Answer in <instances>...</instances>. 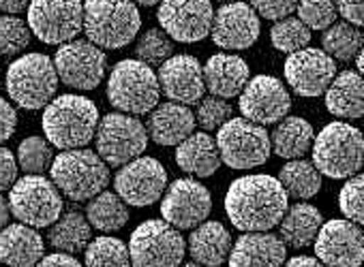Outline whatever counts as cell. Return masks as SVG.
<instances>
[{
    "label": "cell",
    "mask_w": 364,
    "mask_h": 267,
    "mask_svg": "<svg viewBox=\"0 0 364 267\" xmlns=\"http://www.w3.org/2000/svg\"><path fill=\"white\" fill-rule=\"evenodd\" d=\"M178 267H204V265H200V263H196V261H189V263H180Z\"/></svg>",
    "instance_id": "f5cc1de1"
},
{
    "label": "cell",
    "mask_w": 364,
    "mask_h": 267,
    "mask_svg": "<svg viewBox=\"0 0 364 267\" xmlns=\"http://www.w3.org/2000/svg\"><path fill=\"white\" fill-rule=\"evenodd\" d=\"M159 88L171 101L180 105H196L204 99V73L196 56L178 54L167 58L159 69Z\"/></svg>",
    "instance_id": "ffe728a7"
},
{
    "label": "cell",
    "mask_w": 364,
    "mask_h": 267,
    "mask_svg": "<svg viewBox=\"0 0 364 267\" xmlns=\"http://www.w3.org/2000/svg\"><path fill=\"white\" fill-rule=\"evenodd\" d=\"M16 129H18V114L9 101L0 97V143L11 139Z\"/></svg>",
    "instance_id": "f6af8a7d"
},
{
    "label": "cell",
    "mask_w": 364,
    "mask_h": 267,
    "mask_svg": "<svg viewBox=\"0 0 364 267\" xmlns=\"http://www.w3.org/2000/svg\"><path fill=\"white\" fill-rule=\"evenodd\" d=\"M298 7V0H251V9L266 20H283L291 16Z\"/></svg>",
    "instance_id": "7bdbcfd3"
},
{
    "label": "cell",
    "mask_w": 364,
    "mask_h": 267,
    "mask_svg": "<svg viewBox=\"0 0 364 267\" xmlns=\"http://www.w3.org/2000/svg\"><path fill=\"white\" fill-rule=\"evenodd\" d=\"M230 267H281L287 246L270 231L242 233L230 250Z\"/></svg>",
    "instance_id": "7402d4cb"
},
{
    "label": "cell",
    "mask_w": 364,
    "mask_h": 267,
    "mask_svg": "<svg viewBox=\"0 0 364 267\" xmlns=\"http://www.w3.org/2000/svg\"><path fill=\"white\" fill-rule=\"evenodd\" d=\"M43 135L58 150H77L92 141L99 109L97 105L80 94H60L46 105L43 111Z\"/></svg>",
    "instance_id": "7a4b0ae2"
},
{
    "label": "cell",
    "mask_w": 364,
    "mask_h": 267,
    "mask_svg": "<svg viewBox=\"0 0 364 267\" xmlns=\"http://www.w3.org/2000/svg\"><path fill=\"white\" fill-rule=\"evenodd\" d=\"M178 167L196 178H210L221 167L217 141L208 133H191L176 148Z\"/></svg>",
    "instance_id": "4316f807"
},
{
    "label": "cell",
    "mask_w": 364,
    "mask_h": 267,
    "mask_svg": "<svg viewBox=\"0 0 364 267\" xmlns=\"http://www.w3.org/2000/svg\"><path fill=\"white\" fill-rule=\"evenodd\" d=\"M54 186L71 201H90L109 184V169L92 150H65L52 165Z\"/></svg>",
    "instance_id": "5b68a950"
},
{
    "label": "cell",
    "mask_w": 364,
    "mask_h": 267,
    "mask_svg": "<svg viewBox=\"0 0 364 267\" xmlns=\"http://www.w3.org/2000/svg\"><path fill=\"white\" fill-rule=\"evenodd\" d=\"M116 195L135 207H148L161 199L167 188V171L165 167L150 156H137L131 163L122 165V169L114 178Z\"/></svg>",
    "instance_id": "2e32d148"
},
{
    "label": "cell",
    "mask_w": 364,
    "mask_h": 267,
    "mask_svg": "<svg viewBox=\"0 0 364 267\" xmlns=\"http://www.w3.org/2000/svg\"><path fill=\"white\" fill-rule=\"evenodd\" d=\"M232 116H234V107L225 99H219V97L210 94V97L200 101L196 122L204 131H219Z\"/></svg>",
    "instance_id": "60d3db41"
},
{
    "label": "cell",
    "mask_w": 364,
    "mask_h": 267,
    "mask_svg": "<svg viewBox=\"0 0 364 267\" xmlns=\"http://www.w3.org/2000/svg\"><path fill=\"white\" fill-rule=\"evenodd\" d=\"M52 62L58 80L75 90H95L103 82L107 69L105 52L82 39L63 43Z\"/></svg>",
    "instance_id": "4fadbf2b"
},
{
    "label": "cell",
    "mask_w": 364,
    "mask_h": 267,
    "mask_svg": "<svg viewBox=\"0 0 364 267\" xmlns=\"http://www.w3.org/2000/svg\"><path fill=\"white\" fill-rule=\"evenodd\" d=\"M313 126L298 116H289L279 120L277 129L270 133V152L281 158L294 160L302 158L313 143Z\"/></svg>",
    "instance_id": "f546056e"
},
{
    "label": "cell",
    "mask_w": 364,
    "mask_h": 267,
    "mask_svg": "<svg viewBox=\"0 0 364 267\" xmlns=\"http://www.w3.org/2000/svg\"><path fill=\"white\" fill-rule=\"evenodd\" d=\"M35 267H84V265L73 254L54 252V254H43V258Z\"/></svg>",
    "instance_id": "7dc6e473"
},
{
    "label": "cell",
    "mask_w": 364,
    "mask_h": 267,
    "mask_svg": "<svg viewBox=\"0 0 364 267\" xmlns=\"http://www.w3.org/2000/svg\"><path fill=\"white\" fill-rule=\"evenodd\" d=\"M133 5H141V7H154V5H159L161 0H131Z\"/></svg>",
    "instance_id": "816d5d0a"
},
{
    "label": "cell",
    "mask_w": 364,
    "mask_h": 267,
    "mask_svg": "<svg viewBox=\"0 0 364 267\" xmlns=\"http://www.w3.org/2000/svg\"><path fill=\"white\" fill-rule=\"evenodd\" d=\"M213 209L210 190L193 178H180L165 188L161 199V216L178 231L196 229L208 220Z\"/></svg>",
    "instance_id": "5bb4252c"
},
{
    "label": "cell",
    "mask_w": 364,
    "mask_h": 267,
    "mask_svg": "<svg viewBox=\"0 0 364 267\" xmlns=\"http://www.w3.org/2000/svg\"><path fill=\"white\" fill-rule=\"evenodd\" d=\"M202 73H204V86L210 90L213 97L219 99L238 97L251 77L249 65L234 54L210 56L206 67H202Z\"/></svg>",
    "instance_id": "d4e9b609"
},
{
    "label": "cell",
    "mask_w": 364,
    "mask_h": 267,
    "mask_svg": "<svg viewBox=\"0 0 364 267\" xmlns=\"http://www.w3.org/2000/svg\"><path fill=\"white\" fill-rule=\"evenodd\" d=\"M185 252V237L165 220H144L129 239L131 267H178Z\"/></svg>",
    "instance_id": "ba28073f"
},
{
    "label": "cell",
    "mask_w": 364,
    "mask_h": 267,
    "mask_svg": "<svg viewBox=\"0 0 364 267\" xmlns=\"http://www.w3.org/2000/svg\"><path fill=\"white\" fill-rule=\"evenodd\" d=\"M298 20L309 31H326L338 18L334 0H298Z\"/></svg>",
    "instance_id": "ab89813d"
},
{
    "label": "cell",
    "mask_w": 364,
    "mask_h": 267,
    "mask_svg": "<svg viewBox=\"0 0 364 267\" xmlns=\"http://www.w3.org/2000/svg\"><path fill=\"white\" fill-rule=\"evenodd\" d=\"M219 3H236V0H219Z\"/></svg>",
    "instance_id": "db71d44e"
},
{
    "label": "cell",
    "mask_w": 364,
    "mask_h": 267,
    "mask_svg": "<svg viewBox=\"0 0 364 267\" xmlns=\"http://www.w3.org/2000/svg\"><path fill=\"white\" fill-rule=\"evenodd\" d=\"M213 41L221 50H247L259 37V16L247 3H225L219 11H215Z\"/></svg>",
    "instance_id": "44dd1931"
},
{
    "label": "cell",
    "mask_w": 364,
    "mask_h": 267,
    "mask_svg": "<svg viewBox=\"0 0 364 267\" xmlns=\"http://www.w3.org/2000/svg\"><path fill=\"white\" fill-rule=\"evenodd\" d=\"M270 41L274 50L283 54H294L298 50H304L311 41V31L294 16H287L283 20H277V24L270 31Z\"/></svg>",
    "instance_id": "8d00e7d4"
},
{
    "label": "cell",
    "mask_w": 364,
    "mask_h": 267,
    "mask_svg": "<svg viewBox=\"0 0 364 267\" xmlns=\"http://www.w3.org/2000/svg\"><path fill=\"white\" fill-rule=\"evenodd\" d=\"M58 90L54 62L46 54H24L7 69V94L18 107L35 111L46 107Z\"/></svg>",
    "instance_id": "52a82bcc"
},
{
    "label": "cell",
    "mask_w": 364,
    "mask_h": 267,
    "mask_svg": "<svg viewBox=\"0 0 364 267\" xmlns=\"http://www.w3.org/2000/svg\"><path fill=\"white\" fill-rule=\"evenodd\" d=\"M97 154L107 167H122L141 156L148 146V131L141 120L129 114H107L95 131Z\"/></svg>",
    "instance_id": "9c48e42d"
},
{
    "label": "cell",
    "mask_w": 364,
    "mask_h": 267,
    "mask_svg": "<svg viewBox=\"0 0 364 267\" xmlns=\"http://www.w3.org/2000/svg\"><path fill=\"white\" fill-rule=\"evenodd\" d=\"M48 239L58 252L77 254L92 239V227L80 209H69L52 224Z\"/></svg>",
    "instance_id": "4dcf8cb0"
},
{
    "label": "cell",
    "mask_w": 364,
    "mask_h": 267,
    "mask_svg": "<svg viewBox=\"0 0 364 267\" xmlns=\"http://www.w3.org/2000/svg\"><path fill=\"white\" fill-rule=\"evenodd\" d=\"M159 80L148 65L127 58L112 69L107 82V99L122 114H150L159 105Z\"/></svg>",
    "instance_id": "8992f818"
},
{
    "label": "cell",
    "mask_w": 364,
    "mask_h": 267,
    "mask_svg": "<svg viewBox=\"0 0 364 267\" xmlns=\"http://www.w3.org/2000/svg\"><path fill=\"white\" fill-rule=\"evenodd\" d=\"M336 13L345 18V22L353 24V26H362L364 22V13H362V0H334Z\"/></svg>",
    "instance_id": "bcb514c9"
},
{
    "label": "cell",
    "mask_w": 364,
    "mask_h": 267,
    "mask_svg": "<svg viewBox=\"0 0 364 267\" xmlns=\"http://www.w3.org/2000/svg\"><path fill=\"white\" fill-rule=\"evenodd\" d=\"M86 220L90 227L103 231V233H116L129 222V209L127 203L109 190H101L90 199L86 205Z\"/></svg>",
    "instance_id": "1f68e13d"
},
{
    "label": "cell",
    "mask_w": 364,
    "mask_h": 267,
    "mask_svg": "<svg viewBox=\"0 0 364 267\" xmlns=\"http://www.w3.org/2000/svg\"><path fill=\"white\" fill-rule=\"evenodd\" d=\"M281 267H326V265H321L317 258H313V256H294V258H289L287 263H283Z\"/></svg>",
    "instance_id": "681fc988"
},
{
    "label": "cell",
    "mask_w": 364,
    "mask_h": 267,
    "mask_svg": "<svg viewBox=\"0 0 364 267\" xmlns=\"http://www.w3.org/2000/svg\"><path fill=\"white\" fill-rule=\"evenodd\" d=\"M326 107L332 116L345 120H360L364 114V90L362 77L355 71H343L334 75L326 88Z\"/></svg>",
    "instance_id": "83f0119b"
},
{
    "label": "cell",
    "mask_w": 364,
    "mask_h": 267,
    "mask_svg": "<svg viewBox=\"0 0 364 267\" xmlns=\"http://www.w3.org/2000/svg\"><path fill=\"white\" fill-rule=\"evenodd\" d=\"M28 5H31V0H0V11L14 16V13H22L24 9H28Z\"/></svg>",
    "instance_id": "c3c4849f"
},
{
    "label": "cell",
    "mask_w": 364,
    "mask_h": 267,
    "mask_svg": "<svg viewBox=\"0 0 364 267\" xmlns=\"http://www.w3.org/2000/svg\"><path fill=\"white\" fill-rule=\"evenodd\" d=\"M31 43V28L16 16L0 18V56H18Z\"/></svg>",
    "instance_id": "f35d334b"
},
{
    "label": "cell",
    "mask_w": 364,
    "mask_h": 267,
    "mask_svg": "<svg viewBox=\"0 0 364 267\" xmlns=\"http://www.w3.org/2000/svg\"><path fill=\"white\" fill-rule=\"evenodd\" d=\"M171 54H173V43L161 28L146 31L135 45L137 60L148 67H161L167 58H171Z\"/></svg>",
    "instance_id": "74e56055"
},
{
    "label": "cell",
    "mask_w": 364,
    "mask_h": 267,
    "mask_svg": "<svg viewBox=\"0 0 364 267\" xmlns=\"http://www.w3.org/2000/svg\"><path fill=\"white\" fill-rule=\"evenodd\" d=\"M16 160L28 175H43L46 171H50V165L54 160L52 143L39 135L26 137L18 146V158Z\"/></svg>",
    "instance_id": "d590c367"
},
{
    "label": "cell",
    "mask_w": 364,
    "mask_h": 267,
    "mask_svg": "<svg viewBox=\"0 0 364 267\" xmlns=\"http://www.w3.org/2000/svg\"><path fill=\"white\" fill-rule=\"evenodd\" d=\"M313 165L321 175L343 180L360 173L364 160L362 133L349 122H330L315 137Z\"/></svg>",
    "instance_id": "277c9868"
},
{
    "label": "cell",
    "mask_w": 364,
    "mask_h": 267,
    "mask_svg": "<svg viewBox=\"0 0 364 267\" xmlns=\"http://www.w3.org/2000/svg\"><path fill=\"white\" fill-rule=\"evenodd\" d=\"M86 267H131L129 248L122 239L101 235L88 241L84 248Z\"/></svg>",
    "instance_id": "e575fe53"
},
{
    "label": "cell",
    "mask_w": 364,
    "mask_h": 267,
    "mask_svg": "<svg viewBox=\"0 0 364 267\" xmlns=\"http://www.w3.org/2000/svg\"><path fill=\"white\" fill-rule=\"evenodd\" d=\"M141 18L131 0H86L84 26L88 41L99 50L127 48L139 33Z\"/></svg>",
    "instance_id": "3957f363"
},
{
    "label": "cell",
    "mask_w": 364,
    "mask_h": 267,
    "mask_svg": "<svg viewBox=\"0 0 364 267\" xmlns=\"http://www.w3.org/2000/svg\"><path fill=\"white\" fill-rule=\"evenodd\" d=\"M279 224H281V235H279L281 241L294 250H302L315 241L317 231L323 224V216L311 203H294L291 207H287Z\"/></svg>",
    "instance_id": "f1b7e54d"
},
{
    "label": "cell",
    "mask_w": 364,
    "mask_h": 267,
    "mask_svg": "<svg viewBox=\"0 0 364 267\" xmlns=\"http://www.w3.org/2000/svg\"><path fill=\"white\" fill-rule=\"evenodd\" d=\"M46 254V241L28 224H7L0 231V263L7 267H35Z\"/></svg>",
    "instance_id": "cb8c5ba5"
},
{
    "label": "cell",
    "mask_w": 364,
    "mask_h": 267,
    "mask_svg": "<svg viewBox=\"0 0 364 267\" xmlns=\"http://www.w3.org/2000/svg\"><path fill=\"white\" fill-rule=\"evenodd\" d=\"M289 207V197L272 175H242L234 180L225 195V212L242 233L270 231Z\"/></svg>",
    "instance_id": "6da1fadb"
},
{
    "label": "cell",
    "mask_w": 364,
    "mask_h": 267,
    "mask_svg": "<svg viewBox=\"0 0 364 267\" xmlns=\"http://www.w3.org/2000/svg\"><path fill=\"white\" fill-rule=\"evenodd\" d=\"M232 233L219 220H204L189 235V254L204 267H221L232 250Z\"/></svg>",
    "instance_id": "484cf974"
},
{
    "label": "cell",
    "mask_w": 364,
    "mask_h": 267,
    "mask_svg": "<svg viewBox=\"0 0 364 267\" xmlns=\"http://www.w3.org/2000/svg\"><path fill=\"white\" fill-rule=\"evenodd\" d=\"M362 184L364 178L360 173L351 175L345 186L338 192V207L345 216V220L353 222V224H362L364 222V212H362Z\"/></svg>",
    "instance_id": "b9f144b4"
},
{
    "label": "cell",
    "mask_w": 364,
    "mask_h": 267,
    "mask_svg": "<svg viewBox=\"0 0 364 267\" xmlns=\"http://www.w3.org/2000/svg\"><path fill=\"white\" fill-rule=\"evenodd\" d=\"M161 31L178 43H196L210 35L213 3L210 0H161Z\"/></svg>",
    "instance_id": "9a60e30c"
},
{
    "label": "cell",
    "mask_w": 364,
    "mask_h": 267,
    "mask_svg": "<svg viewBox=\"0 0 364 267\" xmlns=\"http://www.w3.org/2000/svg\"><path fill=\"white\" fill-rule=\"evenodd\" d=\"M336 75V62L315 48H304L285 60V80L298 97L315 99L326 92Z\"/></svg>",
    "instance_id": "d6986e66"
},
{
    "label": "cell",
    "mask_w": 364,
    "mask_h": 267,
    "mask_svg": "<svg viewBox=\"0 0 364 267\" xmlns=\"http://www.w3.org/2000/svg\"><path fill=\"white\" fill-rule=\"evenodd\" d=\"M9 218H11V212H9V203L0 197V231H3L7 224H9Z\"/></svg>",
    "instance_id": "f907efd6"
},
{
    "label": "cell",
    "mask_w": 364,
    "mask_h": 267,
    "mask_svg": "<svg viewBox=\"0 0 364 267\" xmlns=\"http://www.w3.org/2000/svg\"><path fill=\"white\" fill-rule=\"evenodd\" d=\"M9 212L33 229L52 227L63 214V197L52 180L43 175H26L16 180L9 192Z\"/></svg>",
    "instance_id": "30bf717a"
},
{
    "label": "cell",
    "mask_w": 364,
    "mask_h": 267,
    "mask_svg": "<svg viewBox=\"0 0 364 267\" xmlns=\"http://www.w3.org/2000/svg\"><path fill=\"white\" fill-rule=\"evenodd\" d=\"M279 182H281L283 190L287 192V197H294L296 201H306L319 192L321 173L315 169L313 163L302 160V158H294L281 167Z\"/></svg>",
    "instance_id": "d6a6232c"
},
{
    "label": "cell",
    "mask_w": 364,
    "mask_h": 267,
    "mask_svg": "<svg viewBox=\"0 0 364 267\" xmlns=\"http://www.w3.org/2000/svg\"><path fill=\"white\" fill-rule=\"evenodd\" d=\"M317 261L326 267H360L364 261V233L349 220H328L315 237Z\"/></svg>",
    "instance_id": "e0dca14e"
},
{
    "label": "cell",
    "mask_w": 364,
    "mask_h": 267,
    "mask_svg": "<svg viewBox=\"0 0 364 267\" xmlns=\"http://www.w3.org/2000/svg\"><path fill=\"white\" fill-rule=\"evenodd\" d=\"M84 26L82 0H31L28 28L48 45L73 41Z\"/></svg>",
    "instance_id": "7c38bea8"
},
{
    "label": "cell",
    "mask_w": 364,
    "mask_h": 267,
    "mask_svg": "<svg viewBox=\"0 0 364 267\" xmlns=\"http://www.w3.org/2000/svg\"><path fill=\"white\" fill-rule=\"evenodd\" d=\"M148 139L159 146H178L196 131V114L180 103H161L150 111L148 124Z\"/></svg>",
    "instance_id": "603a6c76"
},
{
    "label": "cell",
    "mask_w": 364,
    "mask_h": 267,
    "mask_svg": "<svg viewBox=\"0 0 364 267\" xmlns=\"http://www.w3.org/2000/svg\"><path fill=\"white\" fill-rule=\"evenodd\" d=\"M362 43H364L362 31L349 22L328 26L323 37H321L323 52L332 60H341V62H349L362 50Z\"/></svg>",
    "instance_id": "836d02e7"
},
{
    "label": "cell",
    "mask_w": 364,
    "mask_h": 267,
    "mask_svg": "<svg viewBox=\"0 0 364 267\" xmlns=\"http://www.w3.org/2000/svg\"><path fill=\"white\" fill-rule=\"evenodd\" d=\"M215 141L221 163L230 169H255L270 158V133L245 118H230Z\"/></svg>",
    "instance_id": "8fae6325"
},
{
    "label": "cell",
    "mask_w": 364,
    "mask_h": 267,
    "mask_svg": "<svg viewBox=\"0 0 364 267\" xmlns=\"http://www.w3.org/2000/svg\"><path fill=\"white\" fill-rule=\"evenodd\" d=\"M240 97V111L245 120L266 126L283 120L291 109V97L281 80L272 75H257L247 82Z\"/></svg>",
    "instance_id": "ac0fdd59"
},
{
    "label": "cell",
    "mask_w": 364,
    "mask_h": 267,
    "mask_svg": "<svg viewBox=\"0 0 364 267\" xmlns=\"http://www.w3.org/2000/svg\"><path fill=\"white\" fill-rule=\"evenodd\" d=\"M18 180V160L11 150L0 148V190H7Z\"/></svg>",
    "instance_id": "ee69618b"
}]
</instances>
